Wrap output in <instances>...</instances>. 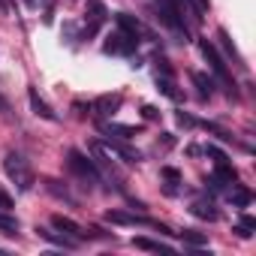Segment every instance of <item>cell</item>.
<instances>
[{
  "label": "cell",
  "instance_id": "10",
  "mask_svg": "<svg viewBox=\"0 0 256 256\" xmlns=\"http://www.w3.org/2000/svg\"><path fill=\"white\" fill-rule=\"evenodd\" d=\"M46 241H52V244H58V247H64V250H76L78 247V238H72V235H58V232H48V229H36Z\"/></svg>",
  "mask_w": 256,
  "mask_h": 256
},
{
  "label": "cell",
  "instance_id": "18",
  "mask_svg": "<svg viewBox=\"0 0 256 256\" xmlns=\"http://www.w3.org/2000/svg\"><path fill=\"white\" fill-rule=\"evenodd\" d=\"M102 130H106V136H124V139L136 136V126H124V124H106Z\"/></svg>",
  "mask_w": 256,
  "mask_h": 256
},
{
  "label": "cell",
  "instance_id": "23",
  "mask_svg": "<svg viewBox=\"0 0 256 256\" xmlns=\"http://www.w3.org/2000/svg\"><path fill=\"white\" fill-rule=\"evenodd\" d=\"M157 84H160V90L166 94V96H172V100H181V94L175 90V84H172V78L166 76V78H157Z\"/></svg>",
  "mask_w": 256,
  "mask_h": 256
},
{
  "label": "cell",
  "instance_id": "20",
  "mask_svg": "<svg viewBox=\"0 0 256 256\" xmlns=\"http://www.w3.org/2000/svg\"><path fill=\"white\" fill-rule=\"evenodd\" d=\"M178 235H181L187 244H193V247H202V244L208 241V235H205V232H196V229H184V232H178Z\"/></svg>",
  "mask_w": 256,
  "mask_h": 256
},
{
  "label": "cell",
  "instance_id": "16",
  "mask_svg": "<svg viewBox=\"0 0 256 256\" xmlns=\"http://www.w3.org/2000/svg\"><path fill=\"white\" fill-rule=\"evenodd\" d=\"M190 211L196 214V217H202V220H217L220 214H217V208L211 205V202H193L190 205Z\"/></svg>",
  "mask_w": 256,
  "mask_h": 256
},
{
  "label": "cell",
  "instance_id": "24",
  "mask_svg": "<svg viewBox=\"0 0 256 256\" xmlns=\"http://www.w3.org/2000/svg\"><path fill=\"white\" fill-rule=\"evenodd\" d=\"M232 202H235L238 208L250 205V190H247V187H235V193H232Z\"/></svg>",
  "mask_w": 256,
  "mask_h": 256
},
{
  "label": "cell",
  "instance_id": "8",
  "mask_svg": "<svg viewBox=\"0 0 256 256\" xmlns=\"http://www.w3.org/2000/svg\"><path fill=\"white\" fill-rule=\"evenodd\" d=\"M106 220H108V223H118V226H154L151 220L136 217V214H126V211H108Z\"/></svg>",
  "mask_w": 256,
  "mask_h": 256
},
{
  "label": "cell",
  "instance_id": "5",
  "mask_svg": "<svg viewBox=\"0 0 256 256\" xmlns=\"http://www.w3.org/2000/svg\"><path fill=\"white\" fill-rule=\"evenodd\" d=\"M102 145L108 148V154H118V157H120L124 163H139V160H142V154H139L136 148H130L126 142H118V139H112V136H108V139H106Z\"/></svg>",
  "mask_w": 256,
  "mask_h": 256
},
{
  "label": "cell",
  "instance_id": "4",
  "mask_svg": "<svg viewBox=\"0 0 256 256\" xmlns=\"http://www.w3.org/2000/svg\"><path fill=\"white\" fill-rule=\"evenodd\" d=\"M102 48H106L108 54H133V52L139 48V36L126 34V30H114V34L106 40Z\"/></svg>",
  "mask_w": 256,
  "mask_h": 256
},
{
  "label": "cell",
  "instance_id": "9",
  "mask_svg": "<svg viewBox=\"0 0 256 256\" xmlns=\"http://www.w3.org/2000/svg\"><path fill=\"white\" fill-rule=\"evenodd\" d=\"M52 226H54L58 232H64V235H72V238H82V235H84V232H82V226H78L76 220L64 217V214H52Z\"/></svg>",
  "mask_w": 256,
  "mask_h": 256
},
{
  "label": "cell",
  "instance_id": "7",
  "mask_svg": "<svg viewBox=\"0 0 256 256\" xmlns=\"http://www.w3.org/2000/svg\"><path fill=\"white\" fill-rule=\"evenodd\" d=\"M28 100H30V108H34V114H36V118L58 120V112H54V108H52V106H48V102L36 94V88H30V90H28Z\"/></svg>",
  "mask_w": 256,
  "mask_h": 256
},
{
  "label": "cell",
  "instance_id": "13",
  "mask_svg": "<svg viewBox=\"0 0 256 256\" xmlns=\"http://www.w3.org/2000/svg\"><path fill=\"white\" fill-rule=\"evenodd\" d=\"M118 108H120V94H106V96L96 100V112L100 114H114Z\"/></svg>",
  "mask_w": 256,
  "mask_h": 256
},
{
  "label": "cell",
  "instance_id": "21",
  "mask_svg": "<svg viewBox=\"0 0 256 256\" xmlns=\"http://www.w3.org/2000/svg\"><path fill=\"white\" fill-rule=\"evenodd\" d=\"M46 190H48V193H54L58 199H66V202H72V196L66 193V187H60V181H54V178H46Z\"/></svg>",
  "mask_w": 256,
  "mask_h": 256
},
{
  "label": "cell",
  "instance_id": "14",
  "mask_svg": "<svg viewBox=\"0 0 256 256\" xmlns=\"http://www.w3.org/2000/svg\"><path fill=\"white\" fill-rule=\"evenodd\" d=\"M190 78H193V84L199 88V94H202L205 100H208V96L214 94V78H211V76H205V72H193Z\"/></svg>",
  "mask_w": 256,
  "mask_h": 256
},
{
  "label": "cell",
  "instance_id": "17",
  "mask_svg": "<svg viewBox=\"0 0 256 256\" xmlns=\"http://www.w3.org/2000/svg\"><path fill=\"white\" fill-rule=\"evenodd\" d=\"M0 232L4 235H18V220L12 214H6L4 208H0Z\"/></svg>",
  "mask_w": 256,
  "mask_h": 256
},
{
  "label": "cell",
  "instance_id": "28",
  "mask_svg": "<svg viewBox=\"0 0 256 256\" xmlns=\"http://www.w3.org/2000/svg\"><path fill=\"white\" fill-rule=\"evenodd\" d=\"M208 157H214V163H220V160H226V154H223V151H217L214 145H208Z\"/></svg>",
  "mask_w": 256,
  "mask_h": 256
},
{
  "label": "cell",
  "instance_id": "29",
  "mask_svg": "<svg viewBox=\"0 0 256 256\" xmlns=\"http://www.w3.org/2000/svg\"><path fill=\"white\" fill-rule=\"evenodd\" d=\"M163 178H169V181H181L178 169H172V166H166V169H163Z\"/></svg>",
  "mask_w": 256,
  "mask_h": 256
},
{
  "label": "cell",
  "instance_id": "3",
  "mask_svg": "<svg viewBox=\"0 0 256 256\" xmlns=\"http://www.w3.org/2000/svg\"><path fill=\"white\" fill-rule=\"evenodd\" d=\"M199 48H202V54H205V60L211 64V72L226 84V90L235 96V82H232V76H229V70H226V64H223V58L217 54V48L208 42V40H199Z\"/></svg>",
  "mask_w": 256,
  "mask_h": 256
},
{
  "label": "cell",
  "instance_id": "27",
  "mask_svg": "<svg viewBox=\"0 0 256 256\" xmlns=\"http://www.w3.org/2000/svg\"><path fill=\"white\" fill-rule=\"evenodd\" d=\"M142 114H145L148 120H157V118H160V112H157L154 106H145V108H142Z\"/></svg>",
  "mask_w": 256,
  "mask_h": 256
},
{
  "label": "cell",
  "instance_id": "15",
  "mask_svg": "<svg viewBox=\"0 0 256 256\" xmlns=\"http://www.w3.org/2000/svg\"><path fill=\"white\" fill-rule=\"evenodd\" d=\"M133 247H139V250H151V253H172V247H166V244H160V241H151V238H133Z\"/></svg>",
  "mask_w": 256,
  "mask_h": 256
},
{
  "label": "cell",
  "instance_id": "19",
  "mask_svg": "<svg viewBox=\"0 0 256 256\" xmlns=\"http://www.w3.org/2000/svg\"><path fill=\"white\" fill-rule=\"evenodd\" d=\"M214 181H226V184H232V181H235V169H232L226 160H220V163H217V172H214Z\"/></svg>",
  "mask_w": 256,
  "mask_h": 256
},
{
  "label": "cell",
  "instance_id": "6",
  "mask_svg": "<svg viewBox=\"0 0 256 256\" xmlns=\"http://www.w3.org/2000/svg\"><path fill=\"white\" fill-rule=\"evenodd\" d=\"M84 18L90 22V24H88V30H84V36H94V34L100 30V24L106 22V6L100 4V0H90V4H88V12H84Z\"/></svg>",
  "mask_w": 256,
  "mask_h": 256
},
{
  "label": "cell",
  "instance_id": "11",
  "mask_svg": "<svg viewBox=\"0 0 256 256\" xmlns=\"http://www.w3.org/2000/svg\"><path fill=\"white\" fill-rule=\"evenodd\" d=\"M114 22H118V28H120V30L133 34V36H139V34L145 30V28H142V22H139V18H133L130 12H118V16H114Z\"/></svg>",
  "mask_w": 256,
  "mask_h": 256
},
{
  "label": "cell",
  "instance_id": "2",
  "mask_svg": "<svg viewBox=\"0 0 256 256\" xmlns=\"http://www.w3.org/2000/svg\"><path fill=\"white\" fill-rule=\"evenodd\" d=\"M66 166H70V172H76L82 181H90V184H100V181H102V175H100V169L94 166V160H88L78 148H70V151H66Z\"/></svg>",
  "mask_w": 256,
  "mask_h": 256
},
{
  "label": "cell",
  "instance_id": "25",
  "mask_svg": "<svg viewBox=\"0 0 256 256\" xmlns=\"http://www.w3.org/2000/svg\"><path fill=\"white\" fill-rule=\"evenodd\" d=\"M202 126H205V130H208V133H214V136H217L220 142H232V133H226V130H220V126H217V124H202Z\"/></svg>",
  "mask_w": 256,
  "mask_h": 256
},
{
  "label": "cell",
  "instance_id": "30",
  "mask_svg": "<svg viewBox=\"0 0 256 256\" xmlns=\"http://www.w3.org/2000/svg\"><path fill=\"white\" fill-rule=\"evenodd\" d=\"M178 124H184V126H196V120H193L190 114H184V112H178Z\"/></svg>",
  "mask_w": 256,
  "mask_h": 256
},
{
  "label": "cell",
  "instance_id": "12",
  "mask_svg": "<svg viewBox=\"0 0 256 256\" xmlns=\"http://www.w3.org/2000/svg\"><path fill=\"white\" fill-rule=\"evenodd\" d=\"M217 40H220V46L226 48V54H229V58L235 60V66H241V70H244L247 64H244V58H241V52L235 48V42H232V36H229L226 30H217Z\"/></svg>",
  "mask_w": 256,
  "mask_h": 256
},
{
  "label": "cell",
  "instance_id": "32",
  "mask_svg": "<svg viewBox=\"0 0 256 256\" xmlns=\"http://www.w3.org/2000/svg\"><path fill=\"white\" fill-rule=\"evenodd\" d=\"M0 10H4V0H0Z\"/></svg>",
  "mask_w": 256,
  "mask_h": 256
},
{
  "label": "cell",
  "instance_id": "22",
  "mask_svg": "<svg viewBox=\"0 0 256 256\" xmlns=\"http://www.w3.org/2000/svg\"><path fill=\"white\" fill-rule=\"evenodd\" d=\"M250 229H256V220H253L250 214H241V223H238V229H235V232H238L241 238H247V235H250Z\"/></svg>",
  "mask_w": 256,
  "mask_h": 256
},
{
  "label": "cell",
  "instance_id": "1",
  "mask_svg": "<svg viewBox=\"0 0 256 256\" xmlns=\"http://www.w3.org/2000/svg\"><path fill=\"white\" fill-rule=\"evenodd\" d=\"M4 172H6V178L16 184V190H18V193H28V190L36 184L34 166H30L22 154H16V151H10V154L4 157Z\"/></svg>",
  "mask_w": 256,
  "mask_h": 256
},
{
  "label": "cell",
  "instance_id": "26",
  "mask_svg": "<svg viewBox=\"0 0 256 256\" xmlns=\"http://www.w3.org/2000/svg\"><path fill=\"white\" fill-rule=\"evenodd\" d=\"M0 208H4V211H10V208H12V196H10L4 187H0Z\"/></svg>",
  "mask_w": 256,
  "mask_h": 256
},
{
  "label": "cell",
  "instance_id": "31",
  "mask_svg": "<svg viewBox=\"0 0 256 256\" xmlns=\"http://www.w3.org/2000/svg\"><path fill=\"white\" fill-rule=\"evenodd\" d=\"M22 4H24L28 10H34V6H36V0H22Z\"/></svg>",
  "mask_w": 256,
  "mask_h": 256
}]
</instances>
